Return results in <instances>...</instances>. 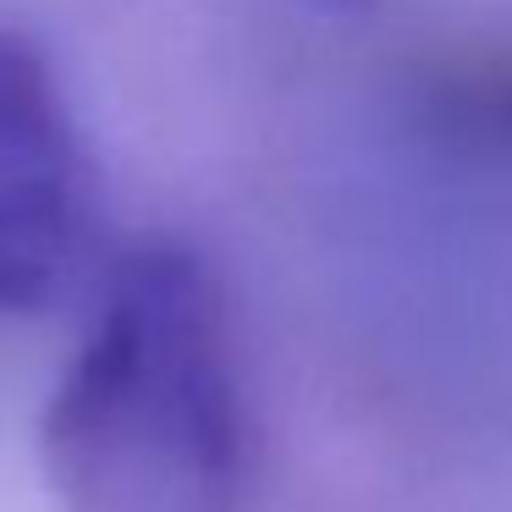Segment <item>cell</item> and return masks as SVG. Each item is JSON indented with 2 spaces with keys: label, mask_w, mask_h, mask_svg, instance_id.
I'll return each mask as SVG.
<instances>
[{
  "label": "cell",
  "mask_w": 512,
  "mask_h": 512,
  "mask_svg": "<svg viewBox=\"0 0 512 512\" xmlns=\"http://www.w3.org/2000/svg\"><path fill=\"white\" fill-rule=\"evenodd\" d=\"M61 512H248V408L226 292L188 243L111 270L39 424Z\"/></svg>",
  "instance_id": "obj_1"
},
{
  "label": "cell",
  "mask_w": 512,
  "mask_h": 512,
  "mask_svg": "<svg viewBox=\"0 0 512 512\" xmlns=\"http://www.w3.org/2000/svg\"><path fill=\"white\" fill-rule=\"evenodd\" d=\"M89 232V166L50 61L0 28V309L61 298Z\"/></svg>",
  "instance_id": "obj_2"
},
{
  "label": "cell",
  "mask_w": 512,
  "mask_h": 512,
  "mask_svg": "<svg viewBox=\"0 0 512 512\" xmlns=\"http://www.w3.org/2000/svg\"><path fill=\"white\" fill-rule=\"evenodd\" d=\"M408 127L435 149L512 171V39H457L402 78Z\"/></svg>",
  "instance_id": "obj_3"
},
{
  "label": "cell",
  "mask_w": 512,
  "mask_h": 512,
  "mask_svg": "<svg viewBox=\"0 0 512 512\" xmlns=\"http://www.w3.org/2000/svg\"><path fill=\"white\" fill-rule=\"evenodd\" d=\"M314 6H336V12H353V6H369V0H314Z\"/></svg>",
  "instance_id": "obj_4"
}]
</instances>
